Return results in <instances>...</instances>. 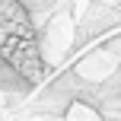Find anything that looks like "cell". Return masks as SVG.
<instances>
[{
    "instance_id": "1",
    "label": "cell",
    "mask_w": 121,
    "mask_h": 121,
    "mask_svg": "<svg viewBox=\"0 0 121 121\" xmlns=\"http://www.w3.org/2000/svg\"><path fill=\"white\" fill-rule=\"evenodd\" d=\"M0 64L22 86L45 80L42 29L26 0H0Z\"/></svg>"
}]
</instances>
